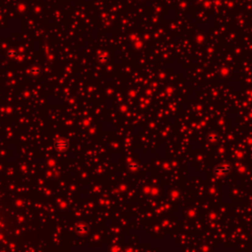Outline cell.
Wrapping results in <instances>:
<instances>
[{
  "mask_svg": "<svg viewBox=\"0 0 252 252\" xmlns=\"http://www.w3.org/2000/svg\"><path fill=\"white\" fill-rule=\"evenodd\" d=\"M230 170V166L229 165H222V166H219L215 169V173L218 175H224L226 173H228Z\"/></svg>",
  "mask_w": 252,
  "mask_h": 252,
  "instance_id": "1",
  "label": "cell"
},
{
  "mask_svg": "<svg viewBox=\"0 0 252 252\" xmlns=\"http://www.w3.org/2000/svg\"><path fill=\"white\" fill-rule=\"evenodd\" d=\"M208 139L211 141V142H216L217 141V139H218V136L217 135H210L209 137H208Z\"/></svg>",
  "mask_w": 252,
  "mask_h": 252,
  "instance_id": "2",
  "label": "cell"
}]
</instances>
